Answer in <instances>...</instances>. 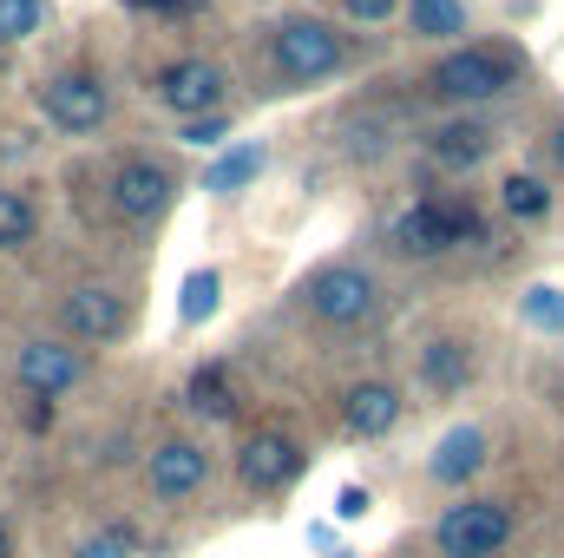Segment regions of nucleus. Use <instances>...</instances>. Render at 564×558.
Here are the masks:
<instances>
[{
  "instance_id": "nucleus-1",
  "label": "nucleus",
  "mask_w": 564,
  "mask_h": 558,
  "mask_svg": "<svg viewBox=\"0 0 564 558\" xmlns=\"http://www.w3.org/2000/svg\"><path fill=\"white\" fill-rule=\"evenodd\" d=\"M512 79H519V60H512V53H499V46H466V53H446V60H440L433 93H440V99H459V106H479V99H499Z\"/></svg>"
},
{
  "instance_id": "nucleus-2",
  "label": "nucleus",
  "mask_w": 564,
  "mask_h": 558,
  "mask_svg": "<svg viewBox=\"0 0 564 558\" xmlns=\"http://www.w3.org/2000/svg\"><path fill=\"white\" fill-rule=\"evenodd\" d=\"M302 296H308V315H322V322H335V329L368 322V315H375V302H381L375 277H368V270H355V264H328V270H315Z\"/></svg>"
},
{
  "instance_id": "nucleus-3",
  "label": "nucleus",
  "mask_w": 564,
  "mask_h": 558,
  "mask_svg": "<svg viewBox=\"0 0 564 558\" xmlns=\"http://www.w3.org/2000/svg\"><path fill=\"white\" fill-rule=\"evenodd\" d=\"M433 539H440L446 558H492L512 539V513H506L499 500H466V506H453V513L433 526Z\"/></svg>"
},
{
  "instance_id": "nucleus-4",
  "label": "nucleus",
  "mask_w": 564,
  "mask_h": 558,
  "mask_svg": "<svg viewBox=\"0 0 564 558\" xmlns=\"http://www.w3.org/2000/svg\"><path fill=\"white\" fill-rule=\"evenodd\" d=\"M276 66L289 79H328L335 66H341V33L335 26H322V20H289L276 33Z\"/></svg>"
},
{
  "instance_id": "nucleus-5",
  "label": "nucleus",
  "mask_w": 564,
  "mask_h": 558,
  "mask_svg": "<svg viewBox=\"0 0 564 558\" xmlns=\"http://www.w3.org/2000/svg\"><path fill=\"white\" fill-rule=\"evenodd\" d=\"M40 106L59 132H99L106 126V86L93 73H53L40 86Z\"/></svg>"
},
{
  "instance_id": "nucleus-6",
  "label": "nucleus",
  "mask_w": 564,
  "mask_h": 558,
  "mask_svg": "<svg viewBox=\"0 0 564 558\" xmlns=\"http://www.w3.org/2000/svg\"><path fill=\"white\" fill-rule=\"evenodd\" d=\"M158 99H164L177 119H204V112L224 106V66H210V60H177V66L158 73Z\"/></svg>"
},
{
  "instance_id": "nucleus-7",
  "label": "nucleus",
  "mask_w": 564,
  "mask_h": 558,
  "mask_svg": "<svg viewBox=\"0 0 564 558\" xmlns=\"http://www.w3.org/2000/svg\"><path fill=\"white\" fill-rule=\"evenodd\" d=\"M164 204H171V171H164L158 158H126V164L112 171V211H119L126 224H151Z\"/></svg>"
},
{
  "instance_id": "nucleus-8",
  "label": "nucleus",
  "mask_w": 564,
  "mask_h": 558,
  "mask_svg": "<svg viewBox=\"0 0 564 558\" xmlns=\"http://www.w3.org/2000/svg\"><path fill=\"white\" fill-rule=\"evenodd\" d=\"M59 322H66L79 342H112V335L126 329V296L106 289V282H79V289H66Z\"/></svg>"
},
{
  "instance_id": "nucleus-9",
  "label": "nucleus",
  "mask_w": 564,
  "mask_h": 558,
  "mask_svg": "<svg viewBox=\"0 0 564 558\" xmlns=\"http://www.w3.org/2000/svg\"><path fill=\"white\" fill-rule=\"evenodd\" d=\"M13 375H20V388H26V395L59 401V395L86 375V362H79V348H66V342H26V348H20V362H13Z\"/></svg>"
},
{
  "instance_id": "nucleus-10",
  "label": "nucleus",
  "mask_w": 564,
  "mask_h": 558,
  "mask_svg": "<svg viewBox=\"0 0 564 558\" xmlns=\"http://www.w3.org/2000/svg\"><path fill=\"white\" fill-rule=\"evenodd\" d=\"M473 230V217L466 211H446V204H414V211H401L394 217V250H408V257H440L446 244H459Z\"/></svg>"
},
{
  "instance_id": "nucleus-11",
  "label": "nucleus",
  "mask_w": 564,
  "mask_h": 558,
  "mask_svg": "<svg viewBox=\"0 0 564 558\" xmlns=\"http://www.w3.org/2000/svg\"><path fill=\"white\" fill-rule=\"evenodd\" d=\"M144 473H151V493H158V500H191V493L210 480V453H204L197 440H164Z\"/></svg>"
},
{
  "instance_id": "nucleus-12",
  "label": "nucleus",
  "mask_w": 564,
  "mask_h": 558,
  "mask_svg": "<svg viewBox=\"0 0 564 558\" xmlns=\"http://www.w3.org/2000/svg\"><path fill=\"white\" fill-rule=\"evenodd\" d=\"M237 473H243L257 493H276V486H289V480L302 473V447H295L289 433H257V440H243Z\"/></svg>"
},
{
  "instance_id": "nucleus-13",
  "label": "nucleus",
  "mask_w": 564,
  "mask_h": 558,
  "mask_svg": "<svg viewBox=\"0 0 564 558\" xmlns=\"http://www.w3.org/2000/svg\"><path fill=\"white\" fill-rule=\"evenodd\" d=\"M486 466V433L479 427H453L440 447H433V460H426V473L440 480V486H459V480H473Z\"/></svg>"
},
{
  "instance_id": "nucleus-14",
  "label": "nucleus",
  "mask_w": 564,
  "mask_h": 558,
  "mask_svg": "<svg viewBox=\"0 0 564 558\" xmlns=\"http://www.w3.org/2000/svg\"><path fill=\"white\" fill-rule=\"evenodd\" d=\"M394 420H401V395H394L388 382H361V388H348V427H355L361 440L394 433Z\"/></svg>"
},
{
  "instance_id": "nucleus-15",
  "label": "nucleus",
  "mask_w": 564,
  "mask_h": 558,
  "mask_svg": "<svg viewBox=\"0 0 564 558\" xmlns=\"http://www.w3.org/2000/svg\"><path fill=\"white\" fill-rule=\"evenodd\" d=\"M466 375H473V355H466V342L440 335V342H426V348H421V382L433 388V395H453V388H466Z\"/></svg>"
},
{
  "instance_id": "nucleus-16",
  "label": "nucleus",
  "mask_w": 564,
  "mask_h": 558,
  "mask_svg": "<svg viewBox=\"0 0 564 558\" xmlns=\"http://www.w3.org/2000/svg\"><path fill=\"white\" fill-rule=\"evenodd\" d=\"M486 151H492V132L486 126H446V132H433V158L446 171H473Z\"/></svg>"
},
{
  "instance_id": "nucleus-17",
  "label": "nucleus",
  "mask_w": 564,
  "mask_h": 558,
  "mask_svg": "<svg viewBox=\"0 0 564 558\" xmlns=\"http://www.w3.org/2000/svg\"><path fill=\"white\" fill-rule=\"evenodd\" d=\"M408 26L426 33V40L466 33V7H459V0H408Z\"/></svg>"
},
{
  "instance_id": "nucleus-18",
  "label": "nucleus",
  "mask_w": 564,
  "mask_h": 558,
  "mask_svg": "<svg viewBox=\"0 0 564 558\" xmlns=\"http://www.w3.org/2000/svg\"><path fill=\"white\" fill-rule=\"evenodd\" d=\"M257 171H263V144H237L230 158H217V164H210V178H204V191H217V197H230V191H237V184H250Z\"/></svg>"
},
{
  "instance_id": "nucleus-19",
  "label": "nucleus",
  "mask_w": 564,
  "mask_h": 558,
  "mask_svg": "<svg viewBox=\"0 0 564 558\" xmlns=\"http://www.w3.org/2000/svg\"><path fill=\"white\" fill-rule=\"evenodd\" d=\"M46 26V0H0V46H20Z\"/></svg>"
},
{
  "instance_id": "nucleus-20",
  "label": "nucleus",
  "mask_w": 564,
  "mask_h": 558,
  "mask_svg": "<svg viewBox=\"0 0 564 558\" xmlns=\"http://www.w3.org/2000/svg\"><path fill=\"white\" fill-rule=\"evenodd\" d=\"M33 237V197L26 191H0V250H20Z\"/></svg>"
},
{
  "instance_id": "nucleus-21",
  "label": "nucleus",
  "mask_w": 564,
  "mask_h": 558,
  "mask_svg": "<svg viewBox=\"0 0 564 558\" xmlns=\"http://www.w3.org/2000/svg\"><path fill=\"white\" fill-rule=\"evenodd\" d=\"M217 296H224L217 270H191V277H184V302H177V315H184V322H204V315H217Z\"/></svg>"
},
{
  "instance_id": "nucleus-22",
  "label": "nucleus",
  "mask_w": 564,
  "mask_h": 558,
  "mask_svg": "<svg viewBox=\"0 0 564 558\" xmlns=\"http://www.w3.org/2000/svg\"><path fill=\"white\" fill-rule=\"evenodd\" d=\"M506 211L512 217H545L552 211V191L539 178H506Z\"/></svg>"
},
{
  "instance_id": "nucleus-23",
  "label": "nucleus",
  "mask_w": 564,
  "mask_h": 558,
  "mask_svg": "<svg viewBox=\"0 0 564 558\" xmlns=\"http://www.w3.org/2000/svg\"><path fill=\"white\" fill-rule=\"evenodd\" d=\"M191 408H197V415H210V420L230 415V395H224V375H217V368H204V375L191 382Z\"/></svg>"
},
{
  "instance_id": "nucleus-24",
  "label": "nucleus",
  "mask_w": 564,
  "mask_h": 558,
  "mask_svg": "<svg viewBox=\"0 0 564 558\" xmlns=\"http://www.w3.org/2000/svg\"><path fill=\"white\" fill-rule=\"evenodd\" d=\"M525 315H532L539 329H564V289H552V282H539V289L525 296Z\"/></svg>"
},
{
  "instance_id": "nucleus-25",
  "label": "nucleus",
  "mask_w": 564,
  "mask_h": 558,
  "mask_svg": "<svg viewBox=\"0 0 564 558\" xmlns=\"http://www.w3.org/2000/svg\"><path fill=\"white\" fill-rule=\"evenodd\" d=\"M224 132H230V119L224 112H204V119L184 126V144H224Z\"/></svg>"
},
{
  "instance_id": "nucleus-26",
  "label": "nucleus",
  "mask_w": 564,
  "mask_h": 558,
  "mask_svg": "<svg viewBox=\"0 0 564 558\" xmlns=\"http://www.w3.org/2000/svg\"><path fill=\"white\" fill-rule=\"evenodd\" d=\"M73 558H132V539L126 533H99V539H86Z\"/></svg>"
},
{
  "instance_id": "nucleus-27",
  "label": "nucleus",
  "mask_w": 564,
  "mask_h": 558,
  "mask_svg": "<svg viewBox=\"0 0 564 558\" xmlns=\"http://www.w3.org/2000/svg\"><path fill=\"white\" fill-rule=\"evenodd\" d=\"M341 7H348V13H355L361 26H381V20H388V13H394L401 0H341Z\"/></svg>"
},
{
  "instance_id": "nucleus-28",
  "label": "nucleus",
  "mask_w": 564,
  "mask_h": 558,
  "mask_svg": "<svg viewBox=\"0 0 564 558\" xmlns=\"http://www.w3.org/2000/svg\"><path fill=\"white\" fill-rule=\"evenodd\" d=\"M335 513H341V519H361V513H368V493H361V486H341Z\"/></svg>"
},
{
  "instance_id": "nucleus-29",
  "label": "nucleus",
  "mask_w": 564,
  "mask_h": 558,
  "mask_svg": "<svg viewBox=\"0 0 564 558\" xmlns=\"http://www.w3.org/2000/svg\"><path fill=\"white\" fill-rule=\"evenodd\" d=\"M552 151H558V164H564V126H558V139H552Z\"/></svg>"
},
{
  "instance_id": "nucleus-30",
  "label": "nucleus",
  "mask_w": 564,
  "mask_h": 558,
  "mask_svg": "<svg viewBox=\"0 0 564 558\" xmlns=\"http://www.w3.org/2000/svg\"><path fill=\"white\" fill-rule=\"evenodd\" d=\"M0 558H13V546H7V533H0Z\"/></svg>"
},
{
  "instance_id": "nucleus-31",
  "label": "nucleus",
  "mask_w": 564,
  "mask_h": 558,
  "mask_svg": "<svg viewBox=\"0 0 564 558\" xmlns=\"http://www.w3.org/2000/svg\"><path fill=\"white\" fill-rule=\"evenodd\" d=\"M144 7H177V0H144Z\"/></svg>"
}]
</instances>
